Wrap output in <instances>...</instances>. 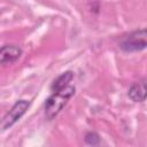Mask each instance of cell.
<instances>
[{
    "mask_svg": "<svg viewBox=\"0 0 147 147\" xmlns=\"http://www.w3.org/2000/svg\"><path fill=\"white\" fill-rule=\"evenodd\" d=\"M76 87L72 85H68L59 91H54L45 101L44 105V111L45 116L48 121H52L54 117H56L60 111L64 108V106L68 103V101L75 95Z\"/></svg>",
    "mask_w": 147,
    "mask_h": 147,
    "instance_id": "1",
    "label": "cell"
},
{
    "mask_svg": "<svg viewBox=\"0 0 147 147\" xmlns=\"http://www.w3.org/2000/svg\"><path fill=\"white\" fill-rule=\"evenodd\" d=\"M119 48L125 53H134L144 51L147 46V32L146 29H140L130 32L124 36L118 44Z\"/></svg>",
    "mask_w": 147,
    "mask_h": 147,
    "instance_id": "2",
    "label": "cell"
},
{
    "mask_svg": "<svg viewBox=\"0 0 147 147\" xmlns=\"http://www.w3.org/2000/svg\"><path fill=\"white\" fill-rule=\"evenodd\" d=\"M30 107V101L28 100H17L11 108L6 113V115L0 121V131H6L10 129L13 125H15L22 116L26 113V110Z\"/></svg>",
    "mask_w": 147,
    "mask_h": 147,
    "instance_id": "3",
    "label": "cell"
},
{
    "mask_svg": "<svg viewBox=\"0 0 147 147\" xmlns=\"http://www.w3.org/2000/svg\"><path fill=\"white\" fill-rule=\"evenodd\" d=\"M23 54L20 46L14 44H7L0 47V67H7L17 62Z\"/></svg>",
    "mask_w": 147,
    "mask_h": 147,
    "instance_id": "4",
    "label": "cell"
},
{
    "mask_svg": "<svg viewBox=\"0 0 147 147\" xmlns=\"http://www.w3.org/2000/svg\"><path fill=\"white\" fill-rule=\"evenodd\" d=\"M146 94H147V88H146L145 79L133 83L127 90V96L133 102H144L146 99Z\"/></svg>",
    "mask_w": 147,
    "mask_h": 147,
    "instance_id": "5",
    "label": "cell"
},
{
    "mask_svg": "<svg viewBox=\"0 0 147 147\" xmlns=\"http://www.w3.org/2000/svg\"><path fill=\"white\" fill-rule=\"evenodd\" d=\"M72 79H74V71L67 70V71L62 72L60 76H57V77L53 80V83H52V85H51V90H52L53 92H54V91H59V90H61V88H63V87L70 85V82H71Z\"/></svg>",
    "mask_w": 147,
    "mask_h": 147,
    "instance_id": "6",
    "label": "cell"
},
{
    "mask_svg": "<svg viewBox=\"0 0 147 147\" xmlns=\"http://www.w3.org/2000/svg\"><path fill=\"white\" fill-rule=\"evenodd\" d=\"M84 141L88 146H98L100 144V136L94 131H88L84 136Z\"/></svg>",
    "mask_w": 147,
    "mask_h": 147,
    "instance_id": "7",
    "label": "cell"
},
{
    "mask_svg": "<svg viewBox=\"0 0 147 147\" xmlns=\"http://www.w3.org/2000/svg\"><path fill=\"white\" fill-rule=\"evenodd\" d=\"M87 3H88V7H90V10L92 13H95L98 14L99 13V9H100V1L99 0H87Z\"/></svg>",
    "mask_w": 147,
    "mask_h": 147,
    "instance_id": "8",
    "label": "cell"
}]
</instances>
